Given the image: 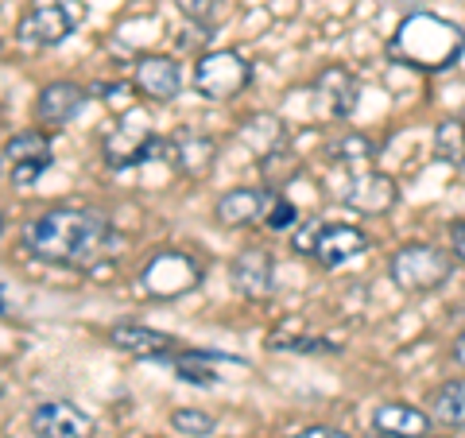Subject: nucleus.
Masks as SVG:
<instances>
[{"mask_svg": "<svg viewBox=\"0 0 465 438\" xmlns=\"http://www.w3.org/2000/svg\"><path fill=\"white\" fill-rule=\"evenodd\" d=\"M427 438H434V434H427Z\"/></svg>", "mask_w": 465, "mask_h": 438, "instance_id": "35", "label": "nucleus"}, {"mask_svg": "<svg viewBox=\"0 0 465 438\" xmlns=\"http://www.w3.org/2000/svg\"><path fill=\"white\" fill-rule=\"evenodd\" d=\"M388 275L407 295H427V291H439L454 275V256L434 244H403L391 253Z\"/></svg>", "mask_w": 465, "mask_h": 438, "instance_id": "3", "label": "nucleus"}, {"mask_svg": "<svg viewBox=\"0 0 465 438\" xmlns=\"http://www.w3.org/2000/svg\"><path fill=\"white\" fill-rule=\"evenodd\" d=\"M133 82L152 101H174L183 94V66L171 55H140L133 66Z\"/></svg>", "mask_w": 465, "mask_h": 438, "instance_id": "12", "label": "nucleus"}, {"mask_svg": "<svg viewBox=\"0 0 465 438\" xmlns=\"http://www.w3.org/2000/svg\"><path fill=\"white\" fill-rule=\"evenodd\" d=\"M434 155H439L442 164H454V167L465 164V121L446 116V121L434 128Z\"/></svg>", "mask_w": 465, "mask_h": 438, "instance_id": "20", "label": "nucleus"}, {"mask_svg": "<svg viewBox=\"0 0 465 438\" xmlns=\"http://www.w3.org/2000/svg\"><path fill=\"white\" fill-rule=\"evenodd\" d=\"M109 342L121 349L128 357H140V361H167L179 353V338L163 330H152V326H136V323H116L109 330Z\"/></svg>", "mask_w": 465, "mask_h": 438, "instance_id": "9", "label": "nucleus"}, {"mask_svg": "<svg viewBox=\"0 0 465 438\" xmlns=\"http://www.w3.org/2000/svg\"><path fill=\"white\" fill-rule=\"evenodd\" d=\"M0 396H5V376H0Z\"/></svg>", "mask_w": 465, "mask_h": 438, "instance_id": "33", "label": "nucleus"}, {"mask_svg": "<svg viewBox=\"0 0 465 438\" xmlns=\"http://www.w3.org/2000/svg\"><path fill=\"white\" fill-rule=\"evenodd\" d=\"M179 5L183 16H191V20H206L210 16V0H174Z\"/></svg>", "mask_w": 465, "mask_h": 438, "instance_id": "27", "label": "nucleus"}, {"mask_svg": "<svg viewBox=\"0 0 465 438\" xmlns=\"http://www.w3.org/2000/svg\"><path fill=\"white\" fill-rule=\"evenodd\" d=\"M113 244V222L97 210L58 206L24 225V248L54 268H90Z\"/></svg>", "mask_w": 465, "mask_h": 438, "instance_id": "1", "label": "nucleus"}, {"mask_svg": "<svg viewBox=\"0 0 465 438\" xmlns=\"http://www.w3.org/2000/svg\"><path fill=\"white\" fill-rule=\"evenodd\" d=\"M365 248H369L365 233H361L357 225H341V222L318 225L314 241H311V253L322 268H341V264H349V260H357Z\"/></svg>", "mask_w": 465, "mask_h": 438, "instance_id": "11", "label": "nucleus"}, {"mask_svg": "<svg viewBox=\"0 0 465 438\" xmlns=\"http://www.w3.org/2000/svg\"><path fill=\"white\" fill-rule=\"evenodd\" d=\"M275 349H287V353H338V342L326 338H291V342H275Z\"/></svg>", "mask_w": 465, "mask_h": 438, "instance_id": "25", "label": "nucleus"}, {"mask_svg": "<svg viewBox=\"0 0 465 438\" xmlns=\"http://www.w3.org/2000/svg\"><path fill=\"white\" fill-rule=\"evenodd\" d=\"M396 198H400V186L391 183L388 174H381V171L357 174V179L349 183V191L341 194V202H345L349 210H357V214H365V217L388 214L391 206H396Z\"/></svg>", "mask_w": 465, "mask_h": 438, "instance_id": "14", "label": "nucleus"}, {"mask_svg": "<svg viewBox=\"0 0 465 438\" xmlns=\"http://www.w3.org/2000/svg\"><path fill=\"white\" fill-rule=\"evenodd\" d=\"M202 275H206V268L191 253H183V248H159V253L148 256V264L140 268V287L152 299H183L202 284Z\"/></svg>", "mask_w": 465, "mask_h": 438, "instance_id": "4", "label": "nucleus"}, {"mask_svg": "<svg viewBox=\"0 0 465 438\" xmlns=\"http://www.w3.org/2000/svg\"><path fill=\"white\" fill-rule=\"evenodd\" d=\"M152 148H155V136L148 133V128L140 124H116L113 133L105 136V144H101V152H105V164L113 171H128V167H140L143 159H152Z\"/></svg>", "mask_w": 465, "mask_h": 438, "instance_id": "13", "label": "nucleus"}, {"mask_svg": "<svg viewBox=\"0 0 465 438\" xmlns=\"http://www.w3.org/2000/svg\"><path fill=\"white\" fill-rule=\"evenodd\" d=\"M252 82V63L241 51L222 47V51H206L194 63V90L206 101H232L249 90Z\"/></svg>", "mask_w": 465, "mask_h": 438, "instance_id": "5", "label": "nucleus"}, {"mask_svg": "<svg viewBox=\"0 0 465 438\" xmlns=\"http://www.w3.org/2000/svg\"><path fill=\"white\" fill-rule=\"evenodd\" d=\"M272 202H275L272 186H237V191H225L217 198L213 217L225 229H244V225H256L260 217H268Z\"/></svg>", "mask_w": 465, "mask_h": 438, "instance_id": "10", "label": "nucleus"}, {"mask_svg": "<svg viewBox=\"0 0 465 438\" xmlns=\"http://www.w3.org/2000/svg\"><path fill=\"white\" fill-rule=\"evenodd\" d=\"M85 16V8H66L63 0H35L16 24V39L27 47H58L74 32V20Z\"/></svg>", "mask_w": 465, "mask_h": 438, "instance_id": "6", "label": "nucleus"}, {"mask_svg": "<svg viewBox=\"0 0 465 438\" xmlns=\"http://www.w3.org/2000/svg\"><path fill=\"white\" fill-rule=\"evenodd\" d=\"M213 140L202 136V133H191V128H183V133H174L171 140H159L155 136V148L152 155L167 159L171 167H179L183 174H191V179H198V174H206L213 167Z\"/></svg>", "mask_w": 465, "mask_h": 438, "instance_id": "7", "label": "nucleus"}, {"mask_svg": "<svg viewBox=\"0 0 465 438\" xmlns=\"http://www.w3.org/2000/svg\"><path fill=\"white\" fill-rule=\"evenodd\" d=\"M291 438H349V434L338 431V427H302V431H295Z\"/></svg>", "mask_w": 465, "mask_h": 438, "instance_id": "28", "label": "nucleus"}, {"mask_svg": "<svg viewBox=\"0 0 465 438\" xmlns=\"http://www.w3.org/2000/svg\"><path fill=\"white\" fill-rule=\"evenodd\" d=\"M5 155H8V164H20V159H43V155H51V140H47V133H39V128H27V133L8 140Z\"/></svg>", "mask_w": 465, "mask_h": 438, "instance_id": "21", "label": "nucleus"}, {"mask_svg": "<svg viewBox=\"0 0 465 438\" xmlns=\"http://www.w3.org/2000/svg\"><path fill=\"white\" fill-rule=\"evenodd\" d=\"M430 419L442 427H465V381H446L430 396Z\"/></svg>", "mask_w": 465, "mask_h": 438, "instance_id": "19", "label": "nucleus"}, {"mask_svg": "<svg viewBox=\"0 0 465 438\" xmlns=\"http://www.w3.org/2000/svg\"><path fill=\"white\" fill-rule=\"evenodd\" d=\"M450 248H454V256L465 264V222H458L454 229H450Z\"/></svg>", "mask_w": 465, "mask_h": 438, "instance_id": "29", "label": "nucleus"}, {"mask_svg": "<svg viewBox=\"0 0 465 438\" xmlns=\"http://www.w3.org/2000/svg\"><path fill=\"white\" fill-rule=\"evenodd\" d=\"M0 314H12V303H8V291L0 287Z\"/></svg>", "mask_w": 465, "mask_h": 438, "instance_id": "31", "label": "nucleus"}, {"mask_svg": "<svg viewBox=\"0 0 465 438\" xmlns=\"http://www.w3.org/2000/svg\"><path fill=\"white\" fill-rule=\"evenodd\" d=\"M461 55H465V32L454 20L439 16V12H411L407 20H400V27L388 39L391 63L419 70V75L454 70Z\"/></svg>", "mask_w": 465, "mask_h": 438, "instance_id": "2", "label": "nucleus"}, {"mask_svg": "<svg viewBox=\"0 0 465 438\" xmlns=\"http://www.w3.org/2000/svg\"><path fill=\"white\" fill-rule=\"evenodd\" d=\"M264 222H268V229H291V225H299V206H295V202H287V198H275Z\"/></svg>", "mask_w": 465, "mask_h": 438, "instance_id": "26", "label": "nucleus"}, {"mask_svg": "<svg viewBox=\"0 0 465 438\" xmlns=\"http://www.w3.org/2000/svg\"><path fill=\"white\" fill-rule=\"evenodd\" d=\"M314 90H318V97H322L326 113L330 116H341V121L357 109V101H361V85H357V78L349 75L345 66H326L322 75H318Z\"/></svg>", "mask_w": 465, "mask_h": 438, "instance_id": "18", "label": "nucleus"}, {"mask_svg": "<svg viewBox=\"0 0 465 438\" xmlns=\"http://www.w3.org/2000/svg\"><path fill=\"white\" fill-rule=\"evenodd\" d=\"M372 431H381L388 438H427L434 431V419L430 412H423V407H411V403H381L372 412Z\"/></svg>", "mask_w": 465, "mask_h": 438, "instance_id": "16", "label": "nucleus"}, {"mask_svg": "<svg viewBox=\"0 0 465 438\" xmlns=\"http://www.w3.org/2000/svg\"><path fill=\"white\" fill-rule=\"evenodd\" d=\"M171 427L191 438H210L217 431V419L210 412H198V407H179V412H171Z\"/></svg>", "mask_w": 465, "mask_h": 438, "instance_id": "22", "label": "nucleus"}, {"mask_svg": "<svg viewBox=\"0 0 465 438\" xmlns=\"http://www.w3.org/2000/svg\"><path fill=\"white\" fill-rule=\"evenodd\" d=\"M47 167H51V155H43V159H20V164H12V186H32Z\"/></svg>", "mask_w": 465, "mask_h": 438, "instance_id": "24", "label": "nucleus"}, {"mask_svg": "<svg viewBox=\"0 0 465 438\" xmlns=\"http://www.w3.org/2000/svg\"><path fill=\"white\" fill-rule=\"evenodd\" d=\"M32 431L39 438H94V419L78 403L66 400H43L32 412Z\"/></svg>", "mask_w": 465, "mask_h": 438, "instance_id": "8", "label": "nucleus"}, {"mask_svg": "<svg viewBox=\"0 0 465 438\" xmlns=\"http://www.w3.org/2000/svg\"><path fill=\"white\" fill-rule=\"evenodd\" d=\"M369 152H372V144L365 136H345L338 144H330V155L338 164H357V159H369Z\"/></svg>", "mask_w": 465, "mask_h": 438, "instance_id": "23", "label": "nucleus"}, {"mask_svg": "<svg viewBox=\"0 0 465 438\" xmlns=\"http://www.w3.org/2000/svg\"><path fill=\"white\" fill-rule=\"evenodd\" d=\"M365 438H388V434H381V431H372V434H365Z\"/></svg>", "mask_w": 465, "mask_h": 438, "instance_id": "32", "label": "nucleus"}, {"mask_svg": "<svg viewBox=\"0 0 465 438\" xmlns=\"http://www.w3.org/2000/svg\"><path fill=\"white\" fill-rule=\"evenodd\" d=\"M85 101H90V94L82 90L78 82H51L39 90V101H35V116L43 124H70L74 116L85 109Z\"/></svg>", "mask_w": 465, "mask_h": 438, "instance_id": "17", "label": "nucleus"}, {"mask_svg": "<svg viewBox=\"0 0 465 438\" xmlns=\"http://www.w3.org/2000/svg\"><path fill=\"white\" fill-rule=\"evenodd\" d=\"M275 287V264L264 248H244L232 260V291L244 299H264Z\"/></svg>", "mask_w": 465, "mask_h": 438, "instance_id": "15", "label": "nucleus"}, {"mask_svg": "<svg viewBox=\"0 0 465 438\" xmlns=\"http://www.w3.org/2000/svg\"><path fill=\"white\" fill-rule=\"evenodd\" d=\"M0 233H5V217H0Z\"/></svg>", "mask_w": 465, "mask_h": 438, "instance_id": "34", "label": "nucleus"}, {"mask_svg": "<svg viewBox=\"0 0 465 438\" xmlns=\"http://www.w3.org/2000/svg\"><path fill=\"white\" fill-rule=\"evenodd\" d=\"M454 361H458L461 369H465V330L458 333V342H454Z\"/></svg>", "mask_w": 465, "mask_h": 438, "instance_id": "30", "label": "nucleus"}]
</instances>
